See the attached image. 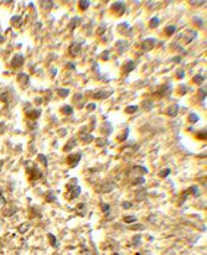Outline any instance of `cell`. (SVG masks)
<instances>
[{
    "label": "cell",
    "mask_w": 207,
    "mask_h": 255,
    "mask_svg": "<svg viewBox=\"0 0 207 255\" xmlns=\"http://www.w3.org/2000/svg\"><path fill=\"white\" fill-rule=\"evenodd\" d=\"M24 165H25V171H26L30 181H37L42 177V172L36 167V165L32 161H26Z\"/></svg>",
    "instance_id": "6da1fadb"
},
{
    "label": "cell",
    "mask_w": 207,
    "mask_h": 255,
    "mask_svg": "<svg viewBox=\"0 0 207 255\" xmlns=\"http://www.w3.org/2000/svg\"><path fill=\"white\" fill-rule=\"evenodd\" d=\"M66 190H67V192H66V196H65V197H66L67 200H70V201L77 198V197L81 195V187L77 186V185L67 183V185H66Z\"/></svg>",
    "instance_id": "7a4b0ae2"
},
{
    "label": "cell",
    "mask_w": 207,
    "mask_h": 255,
    "mask_svg": "<svg viewBox=\"0 0 207 255\" xmlns=\"http://www.w3.org/2000/svg\"><path fill=\"white\" fill-rule=\"evenodd\" d=\"M145 174H148V169L144 167V166H140V165L134 166V167L128 172L129 176H134V177H139V176H143Z\"/></svg>",
    "instance_id": "3957f363"
},
{
    "label": "cell",
    "mask_w": 207,
    "mask_h": 255,
    "mask_svg": "<svg viewBox=\"0 0 207 255\" xmlns=\"http://www.w3.org/2000/svg\"><path fill=\"white\" fill-rule=\"evenodd\" d=\"M196 36H197V32H196L195 30H187L185 34L181 35L180 37L184 40L185 44H190V42H192V41L196 39Z\"/></svg>",
    "instance_id": "277c9868"
},
{
    "label": "cell",
    "mask_w": 207,
    "mask_h": 255,
    "mask_svg": "<svg viewBox=\"0 0 207 255\" xmlns=\"http://www.w3.org/2000/svg\"><path fill=\"white\" fill-rule=\"evenodd\" d=\"M24 56L23 55H20V53H18V55H15L14 57H13V60H11V62H10V65H11V67L14 70H16V68H20V67H23L24 66Z\"/></svg>",
    "instance_id": "5b68a950"
},
{
    "label": "cell",
    "mask_w": 207,
    "mask_h": 255,
    "mask_svg": "<svg viewBox=\"0 0 207 255\" xmlns=\"http://www.w3.org/2000/svg\"><path fill=\"white\" fill-rule=\"evenodd\" d=\"M115 188V183L114 182H112V181H107V182H104V183H102L98 188H96L98 192H102V193H107V192H111V191H113Z\"/></svg>",
    "instance_id": "8992f818"
},
{
    "label": "cell",
    "mask_w": 207,
    "mask_h": 255,
    "mask_svg": "<svg viewBox=\"0 0 207 255\" xmlns=\"http://www.w3.org/2000/svg\"><path fill=\"white\" fill-rule=\"evenodd\" d=\"M172 88H171V84H166V86H161L160 87V89L155 93V96L158 98H163V97H168L170 96V93H171Z\"/></svg>",
    "instance_id": "52a82bcc"
},
{
    "label": "cell",
    "mask_w": 207,
    "mask_h": 255,
    "mask_svg": "<svg viewBox=\"0 0 207 255\" xmlns=\"http://www.w3.org/2000/svg\"><path fill=\"white\" fill-rule=\"evenodd\" d=\"M80 160H81V152H77V154H71V155H68L67 156V159H66V162L71 167H75V166L80 162Z\"/></svg>",
    "instance_id": "ba28073f"
},
{
    "label": "cell",
    "mask_w": 207,
    "mask_h": 255,
    "mask_svg": "<svg viewBox=\"0 0 207 255\" xmlns=\"http://www.w3.org/2000/svg\"><path fill=\"white\" fill-rule=\"evenodd\" d=\"M81 50H82L81 45H80L78 42H73V44L70 45V47H68V53H70V56H72V57H76V56H78V55L81 53Z\"/></svg>",
    "instance_id": "9c48e42d"
},
{
    "label": "cell",
    "mask_w": 207,
    "mask_h": 255,
    "mask_svg": "<svg viewBox=\"0 0 207 255\" xmlns=\"http://www.w3.org/2000/svg\"><path fill=\"white\" fill-rule=\"evenodd\" d=\"M112 10L114 11L117 15H119V16H122V15L125 13V5H124L122 1H117L112 5Z\"/></svg>",
    "instance_id": "30bf717a"
},
{
    "label": "cell",
    "mask_w": 207,
    "mask_h": 255,
    "mask_svg": "<svg viewBox=\"0 0 207 255\" xmlns=\"http://www.w3.org/2000/svg\"><path fill=\"white\" fill-rule=\"evenodd\" d=\"M155 44H156V40L155 39H145V41L142 44V50L143 51H150L155 47Z\"/></svg>",
    "instance_id": "8fae6325"
},
{
    "label": "cell",
    "mask_w": 207,
    "mask_h": 255,
    "mask_svg": "<svg viewBox=\"0 0 207 255\" xmlns=\"http://www.w3.org/2000/svg\"><path fill=\"white\" fill-rule=\"evenodd\" d=\"M16 212H18V207L16 206H6L3 209V216L4 217H11Z\"/></svg>",
    "instance_id": "7c38bea8"
},
{
    "label": "cell",
    "mask_w": 207,
    "mask_h": 255,
    "mask_svg": "<svg viewBox=\"0 0 207 255\" xmlns=\"http://www.w3.org/2000/svg\"><path fill=\"white\" fill-rule=\"evenodd\" d=\"M113 94V91H99V92H96L94 94H93V98L94 99H106V98H108L109 96Z\"/></svg>",
    "instance_id": "4fadbf2b"
},
{
    "label": "cell",
    "mask_w": 207,
    "mask_h": 255,
    "mask_svg": "<svg viewBox=\"0 0 207 255\" xmlns=\"http://www.w3.org/2000/svg\"><path fill=\"white\" fill-rule=\"evenodd\" d=\"M177 113H179V105L177 104H174V105H170L166 110H165V114L166 115H169V117H176L177 115Z\"/></svg>",
    "instance_id": "5bb4252c"
},
{
    "label": "cell",
    "mask_w": 207,
    "mask_h": 255,
    "mask_svg": "<svg viewBox=\"0 0 207 255\" xmlns=\"http://www.w3.org/2000/svg\"><path fill=\"white\" fill-rule=\"evenodd\" d=\"M40 115H41V109H32V110L26 112V117L30 119V120H36Z\"/></svg>",
    "instance_id": "9a60e30c"
},
{
    "label": "cell",
    "mask_w": 207,
    "mask_h": 255,
    "mask_svg": "<svg viewBox=\"0 0 207 255\" xmlns=\"http://www.w3.org/2000/svg\"><path fill=\"white\" fill-rule=\"evenodd\" d=\"M77 145V140H76V138H71L70 140H68V143H67L66 145H65V148H63V151H66V152H68V151H71L72 149H73L75 146Z\"/></svg>",
    "instance_id": "2e32d148"
},
{
    "label": "cell",
    "mask_w": 207,
    "mask_h": 255,
    "mask_svg": "<svg viewBox=\"0 0 207 255\" xmlns=\"http://www.w3.org/2000/svg\"><path fill=\"white\" fill-rule=\"evenodd\" d=\"M76 213L78 214L80 217H84L86 213H87V206L84 203H80L78 206L76 207Z\"/></svg>",
    "instance_id": "e0dca14e"
},
{
    "label": "cell",
    "mask_w": 207,
    "mask_h": 255,
    "mask_svg": "<svg viewBox=\"0 0 207 255\" xmlns=\"http://www.w3.org/2000/svg\"><path fill=\"white\" fill-rule=\"evenodd\" d=\"M29 79H30V78H29V74H26V73H20V74L18 76V82H19L23 87L27 84V83H29Z\"/></svg>",
    "instance_id": "ac0fdd59"
},
{
    "label": "cell",
    "mask_w": 207,
    "mask_h": 255,
    "mask_svg": "<svg viewBox=\"0 0 207 255\" xmlns=\"http://www.w3.org/2000/svg\"><path fill=\"white\" fill-rule=\"evenodd\" d=\"M134 68H135V63H134L133 61H128L124 63V72H125V73H129V72L134 71Z\"/></svg>",
    "instance_id": "d6986e66"
},
{
    "label": "cell",
    "mask_w": 207,
    "mask_h": 255,
    "mask_svg": "<svg viewBox=\"0 0 207 255\" xmlns=\"http://www.w3.org/2000/svg\"><path fill=\"white\" fill-rule=\"evenodd\" d=\"M47 237H49V240H50L51 247H54V248H58L60 243H58V240H57V239H56V237L54 235V234L49 233V234H47Z\"/></svg>",
    "instance_id": "ffe728a7"
},
{
    "label": "cell",
    "mask_w": 207,
    "mask_h": 255,
    "mask_svg": "<svg viewBox=\"0 0 207 255\" xmlns=\"http://www.w3.org/2000/svg\"><path fill=\"white\" fill-rule=\"evenodd\" d=\"M56 200H57V198H56V195H55L54 191L47 192V193H46V196H45V201L49 202V203H52V202H55Z\"/></svg>",
    "instance_id": "44dd1931"
},
{
    "label": "cell",
    "mask_w": 207,
    "mask_h": 255,
    "mask_svg": "<svg viewBox=\"0 0 207 255\" xmlns=\"http://www.w3.org/2000/svg\"><path fill=\"white\" fill-rule=\"evenodd\" d=\"M176 31H177V26H175V25H170L168 27H165V34L168 36H172Z\"/></svg>",
    "instance_id": "7402d4cb"
},
{
    "label": "cell",
    "mask_w": 207,
    "mask_h": 255,
    "mask_svg": "<svg viewBox=\"0 0 207 255\" xmlns=\"http://www.w3.org/2000/svg\"><path fill=\"white\" fill-rule=\"evenodd\" d=\"M11 25L16 26V27H20V26H21V16H20V15L13 16L11 18Z\"/></svg>",
    "instance_id": "603a6c76"
},
{
    "label": "cell",
    "mask_w": 207,
    "mask_h": 255,
    "mask_svg": "<svg viewBox=\"0 0 207 255\" xmlns=\"http://www.w3.org/2000/svg\"><path fill=\"white\" fill-rule=\"evenodd\" d=\"M142 105H143V109H144V110H145V112H149V110H151V109H153L154 103H153L151 100H144Z\"/></svg>",
    "instance_id": "cb8c5ba5"
},
{
    "label": "cell",
    "mask_w": 207,
    "mask_h": 255,
    "mask_svg": "<svg viewBox=\"0 0 207 255\" xmlns=\"http://www.w3.org/2000/svg\"><path fill=\"white\" fill-rule=\"evenodd\" d=\"M144 183H145V178H144L143 176L135 177V178L132 181V185H133V186H139V185H144Z\"/></svg>",
    "instance_id": "d4e9b609"
},
{
    "label": "cell",
    "mask_w": 207,
    "mask_h": 255,
    "mask_svg": "<svg viewBox=\"0 0 207 255\" xmlns=\"http://www.w3.org/2000/svg\"><path fill=\"white\" fill-rule=\"evenodd\" d=\"M78 24H80V18H73L70 21V24H68V27H70V30H75L77 26H78Z\"/></svg>",
    "instance_id": "484cf974"
},
{
    "label": "cell",
    "mask_w": 207,
    "mask_h": 255,
    "mask_svg": "<svg viewBox=\"0 0 207 255\" xmlns=\"http://www.w3.org/2000/svg\"><path fill=\"white\" fill-rule=\"evenodd\" d=\"M192 81H194V83H196V84L201 86V84H202V83L205 82V77H203L202 74H196V76L192 78Z\"/></svg>",
    "instance_id": "4316f807"
},
{
    "label": "cell",
    "mask_w": 207,
    "mask_h": 255,
    "mask_svg": "<svg viewBox=\"0 0 207 255\" xmlns=\"http://www.w3.org/2000/svg\"><path fill=\"white\" fill-rule=\"evenodd\" d=\"M159 24H160V19L159 18H153L151 20H150V22H149V27L150 29H155V27H158V26H159Z\"/></svg>",
    "instance_id": "83f0119b"
},
{
    "label": "cell",
    "mask_w": 207,
    "mask_h": 255,
    "mask_svg": "<svg viewBox=\"0 0 207 255\" xmlns=\"http://www.w3.org/2000/svg\"><path fill=\"white\" fill-rule=\"evenodd\" d=\"M37 159H39V161L41 164H42L45 167H47V165H49V161H47V157L44 155V154H39L37 155Z\"/></svg>",
    "instance_id": "f1b7e54d"
},
{
    "label": "cell",
    "mask_w": 207,
    "mask_h": 255,
    "mask_svg": "<svg viewBox=\"0 0 207 255\" xmlns=\"http://www.w3.org/2000/svg\"><path fill=\"white\" fill-rule=\"evenodd\" d=\"M89 4H91V3L88 1V0H81V1L78 3V6H80V9H81V10H83V11H84V10H87V9H88Z\"/></svg>",
    "instance_id": "f546056e"
},
{
    "label": "cell",
    "mask_w": 207,
    "mask_h": 255,
    "mask_svg": "<svg viewBox=\"0 0 207 255\" xmlns=\"http://www.w3.org/2000/svg\"><path fill=\"white\" fill-rule=\"evenodd\" d=\"M61 112L63 114H66V115H72V114H73V108H72L71 105H65L63 108H62Z\"/></svg>",
    "instance_id": "4dcf8cb0"
},
{
    "label": "cell",
    "mask_w": 207,
    "mask_h": 255,
    "mask_svg": "<svg viewBox=\"0 0 207 255\" xmlns=\"http://www.w3.org/2000/svg\"><path fill=\"white\" fill-rule=\"evenodd\" d=\"M199 115L196 113H190L189 114V122L191 123V124H195V123H197L199 122Z\"/></svg>",
    "instance_id": "1f68e13d"
},
{
    "label": "cell",
    "mask_w": 207,
    "mask_h": 255,
    "mask_svg": "<svg viewBox=\"0 0 207 255\" xmlns=\"http://www.w3.org/2000/svg\"><path fill=\"white\" fill-rule=\"evenodd\" d=\"M30 229V223H24V224H21L19 228H18V230L21 233V234H24V233H26L27 230Z\"/></svg>",
    "instance_id": "d6a6232c"
},
{
    "label": "cell",
    "mask_w": 207,
    "mask_h": 255,
    "mask_svg": "<svg viewBox=\"0 0 207 255\" xmlns=\"http://www.w3.org/2000/svg\"><path fill=\"white\" fill-rule=\"evenodd\" d=\"M57 93H58V97L61 98H65L70 94V89H66V88H61V89H57Z\"/></svg>",
    "instance_id": "836d02e7"
},
{
    "label": "cell",
    "mask_w": 207,
    "mask_h": 255,
    "mask_svg": "<svg viewBox=\"0 0 207 255\" xmlns=\"http://www.w3.org/2000/svg\"><path fill=\"white\" fill-rule=\"evenodd\" d=\"M170 172H171L170 169H164V170H161L158 174V176H159V177H161V178H165V177H168V176L170 175Z\"/></svg>",
    "instance_id": "e575fe53"
},
{
    "label": "cell",
    "mask_w": 207,
    "mask_h": 255,
    "mask_svg": "<svg viewBox=\"0 0 207 255\" xmlns=\"http://www.w3.org/2000/svg\"><path fill=\"white\" fill-rule=\"evenodd\" d=\"M138 109H139L138 105H129V107L125 108V113L127 114H133V113H135Z\"/></svg>",
    "instance_id": "d590c367"
},
{
    "label": "cell",
    "mask_w": 207,
    "mask_h": 255,
    "mask_svg": "<svg viewBox=\"0 0 207 255\" xmlns=\"http://www.w3.org/2000/svg\"><path fill=\"white\" fill-rule=\"evenodd\" d=\"M93 139H94V136H93V135H91V134H88V135H83V136H82V141L86 143V144H89V143L93 141Z\"/></svg>",
    "instance_id": "8d00e7d4"
},
{
    "label": "cell",
    "mask_w": 207,
    "mask_h": 255,
    "mask_svg": "<svg viewBox=\"0 0 207 255\" xmlns=\"http://www.w3.org/2000/svg\"><path fill=\"white\" fill-rule=\"evenodd\" d=\"M96 144H97V146H99V148L106 146V145L108 144V140H107V139H97V140H96Z\"/></svg>",
    "instance_id": "74e56055"
},
{
    "label": "cell",
    "mask_w": 207,
    "mask_h": 255,
    "mask_svg": "<svg viewBox=\"0 0 207 255\" xmlns=\"http://www.w3.org/2000/svg\"><path fill=\"white\" fill-rule=\"evenodd\" d=\"M194 22H195V24H197V25H199V27H203V25H205L203 19H202V18H199V16H196V18L194 19Z\"/></svg>",
    "instance_id": "f35d334b"
},
{
    "label": "cell",
    "mask_w": 207,
    "mask_h": 255,
    "mask_svg": "<svg viewBox=\"0 0 207 255\" xmlns=\"http://www.w3.org/2000/svg\"><path fill=\"white\" fill-rule=\"evenodd\" d=\"M145 195H146V192L144 191V190H140V191H139L138 193H137V200H138V201H143L144 198H145Z\"/></svg>",
    "instance_id": "ab89813d"
},
{
    "label": "cell",
    "mask_w": 207,
    "mask_h": 255,
    "mask_svg": "<svg viewBox=\"0 0 207 255\" xmlns=\"http://www.w3.org/2000/svg\"><path fill=\"white\" fill-rule=\"evenodd\" d=\"M196 136H197V139H200V140H206V129H202L201 131H199L197 134H196Z\"/></svg>",
    "instance_id": "60d3db41"
},
{
    "label": "cell",
    "mask_w": 207,
    "mask_h": 255,
    "mask_svg": "<svg viewBox=\"0 0 207 255\" xmlns=\"http://www.w3.org/2000/svg\"><path fill=\"white\" fill-rule=\"evenodd\" d=\"M187 91H189L187 86H185V84H180V86H179V93H180L181 96L185 94V93H187Z\"/></svg>",
    "instance_id": "b9f144b4"
},
{
    "label": "cell",
    "mask_w": 207,
    "mask_h": 255,
    "mask_svg": "<svg viewBox=\"0 0 207 255\" xmlns=\"http://www.w3.org/2000/svg\"><path fill=\"white\" fill-rule=\"evenodd\" d=\"M189 191H190V193H192L195 197L199 196V188H197V186H191L190 188H189Z\"/></svg>",
    "instance_id": "7bdbcfd3"
},
{
    "label": "cell",
    "mask_w": 207,
    "mask_h": 255,
    "mask_svg": "<svg viewBox=\"0 0 207 255\" xmlns=\"http://www.w3.org/2000/svg\"><path fill=\"white\" fill-rule=\"evenodd\" d=\"M199 97L201 100H203L206 98V88H200L199 89Z\"/></svg>",
    "instance_id": "ee69618b"
},
{
    "label": "cell",
    "mask_w": 207,
    "mask_h": 255,
    "mask_svg": "<svg viewBox=\"0 0 207 255\" xmlns=\"http://www.w3.org/2000/svg\"><path fill=\"white\" fill-rule=\"evenodd\" d=\"M41 5H42V6H45L44 9H47V10H49V9H51V8L54 6V3H52V1H42V3H41Z\"/></svg>",
    "instance_id": "f6af8a7d"
},
{
    "label": "cell",
    "mask_w": 207,
    "mask_h": 255,
    "mask_svg": "<svg viewBox=\"0 0 207 255\" xmlns=\"http://www.w3.org/2000/svg\"><path fill=\"white\" fill-rule=\"evenodd\" d=\"M128 133H129V129H125V131H124V133L120 135V136L118 138L119 141H124V140H125V139L128 138Z\"/></svg>",
    "instance_id": "bcb514c9"
},
{
    "label": "cell",
    "mask_w": 207,
    "mask_h": 255,
    "mask_svg": "<svg viewBox=\"0 0 207 255\" xmlns=\"http://www.w3.org/2000/svg\"><path fill=\"white\" fill-rule=\"evenodd\" d=\"M124 222H125V223H134V222H137V218L134 217V216H129V217L124 218Z\"/></svg>",
    "instance_id": "7dc6e473"
},
{
    "label": "cell",
    "mask_w": 207,
    "mask_h": 255,
    "mask_svg": "<svg viewBox=\"0 0 207 255\" xmlns=\"http://www.w3.org/2000/svg\"><path fill=\"white\" fill-rule=\"evenodd\" d=\"M0 100L6 103L9 100V94H8V93H0Z\"/></svg>",
    "instance_id": "c3c4849f"
},
{
    "label": "cell",
    "mask_w": 207,
    "mask_h": 255,
    "mask_svg": "<svg viewBox=\"0 0 207 255\" xmlns=\"http://www.w3.org/2000/svg\"><path fill=\"white\" fill-rule=\"evenodd\" d=\"M109 209H111L109 204H108V203H102V212L103 213H108V212H109Z\"/></svg>",
    "instance_id": "681fc988"
},
{
    "label": "cell",
    "mask_w": 207,
    "mask_h": 255,
    "mask_svg": "<svg viewBox=\"0 0 207 255\" xmlns=\"http://www.w3.org/2000/svg\"><path fill=\"white\" fill-rule=\"evenodd\" d=\"M140 240H142V237H140V235L134 237V239H133V242H134V247H139V244H140Z\"/></svg>",
    "instance_id": "f907efd6"
},
{
    "label": "cell",
    "mask_w": 207,
    "mask_h": 255,
    "mask_svg": "<svg viewBox=\"0 0 207 255\" xmlns=\"http://www.w3.org/2000/svg\"><path fill=\"white\" fill-rule=\"evenodd\" d=\"M176 77L179 78V79H182V78L185 77V71L184 70H179L176 72Z\"/></svg>",
    "instance_id": "816d5d0a"
},
{
    "label": "cell",
    "mask_w": 207,
    "mask_h": 255,
    "mask_svg": "<svg viewBox=\"0 0 207 255\" xmlns=\"http://www.w3.org/2000/svg\"><path fill=\"white\" fill-rule=\"evenodd\" d=\"M101 57H102V60L108 61V60H109V51H104V52H103V53L101 55Z\"/></svg>",
    "instance_id": "f5cc1de1"
},
{
    "label": "cell",
    "mask_w": 207,
    "mask_h": 255,
    "mask_svg": "<svg viewBox=\"0 0 207 255\" xmlns=\"http://www.w3.org/2000/svg\"><path fill=\"white\" fill-rule=\"evenodd\" d=\"M6 206V198L3 196V193H0V207Z\"/></svg>",
    "instance_id": "db71d44e"
},
{
    "label": "cell",
    "mask_w": 207,
    "mask_h": 255,
    "mask_svg": "<svg viewBox=\"0 0 207 255\" xmlns=\"http://www.w3.org/2000/svg\"><path fill=\"white\" fill-rule=\"evenodd\" d=\"M132 202H123L122 203V207L124 208V209H129V208H132Z\"/></svg>",
    "instance_id": "11a10c76"
},
{
    "label": "cell",
    "mask_w": 207,
    "mask_h": 255,
    "mask_svg": "<svg viewBox=\"0 0 207 255\" xmlns=\"http://www.w3.org/2000/svg\"><path fill=\"white\" fill-rule=\"evenodd\" d=\"M96 108H97V105L94 103H89L88 105H87V109H88L89 112H92V110H96Z\"/></svg>",
    "instance_id": "9f6ffc18"
},
{
    "label": "cell",
    "mask_w": 207,
    "mask_h": 255,
    "mask_svg": "<svg viewBox=\"0 0 207 255\" xmlns=\"http://www.w3.org/2000/svg\"><path fill=\"white\" fill-rule=\"evenodd\" d=\"M104 31H106V26L102 25V26H99V29L97 30V34H98V35H102L103 32H104Z\"/></svg>",
    "instance_id": "6f0895ef"
},
{
    "label": "cell",
    "mask_w": 207,
    "mask_h": 255,
    "mask_svg": "<svg viewBox=\"0 0 207 255\" xmlns=\"http://www.w3.org/2000/svg\"><path fill=\"white\" fill-rule=\"evenodd\" d=\"M191 5H197V6H201V5H205V1H190Z\"/></svg>",
    "instance_id": "680465c9"
},
{
    "label": "cell",
    "mask_w": 207,
    "mask_h": 255,
    "mask_svg": "<svg viewBox=\"0 0 207 255\" xmlns=\"http://www.w3.org/2000/svg\"><path fill=\"white\" fill-rule=\"evenodd\" d=\"M4 129H5L4 123H0V134H3V133H4Z\"/></svg>",
    "instance_id": "91938a15"
},
{
    "label": "cell",
    "mask_w": 207,
    "mask_h": 255,
    "mask_svg": "<svg viewBox=\"0 0 207 255\" xmlns=\"http://www.w3.org/2000/svg\"><path fill=\"white\" fill-rule=\"evenodd\" d=\"M172 61H174V62H176V63H179V62H181V57H180V56L175 57V58H172Z\"/></svg>",
    "instance_id": "94428289"
},
{
    "label": "cell",
    "mask_w": 207,
    "mask_h": 255,
    "mask_svg": "<svg viewBox=\"0 0 207 255\" xmlns=\"http://www.w3.org/2000/svg\"><path fill=\"white\" fill-rule=\"evenodd\" d=\"M67 66H68V68H71V70H75V68H76L75 65H73V63H71V62H70V63H67Z\"/></svg>",
    "instance_id": "6125c7cd"
},
{
    "label": "cell",
    "mask_w": 207,
    "mask_h": 255,
    "mask_svg": "<svg viewBox=\"0 0 207 255\" xmlns=\"http://www.w3.org/2000/svg\"><path fill=\"white\" fill-rule=\"evenodd\" d=\"M4 41H5V37H4L3 35H0V44H3Z\"/></svg>",
    "instance_id": "be15d7a7"
},
{
    "label": "cell",
    "mask_w": 207,
    "mask_h": 255,
    "mask_svg": "<svg viewBox=\"0 0 207 255\" xmlns=\"http://www.w3.org/2000/svg\"><path fill=\"white\" fill-rule=\"evenodd\" d=\"M112 255H119V254H118V253H114V254H112Z\"/></svg>",
    "instance_id": "e7e4bbea"
},
{
    "label": "cell",
    "mask_w": 207,
    "mask_h": 255,
    "mask_svg": "<svg viewBox=\"0 0 207 255\" xmlns=\"http://www.w3.org/2000/svg\"><path fill=\"white\" fill-rule=\"evenodd\" d=\"M135 255H142V254H140V253H137V254H135Z\"/></svg>",
    "instance_id": "03108f58"
}]
</instances>
